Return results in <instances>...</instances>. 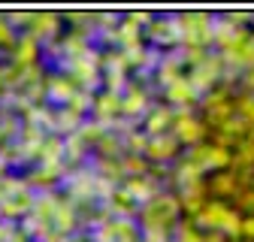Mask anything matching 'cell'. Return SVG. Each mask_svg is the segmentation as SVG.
Instances as JSON below:
<instances>
[{
	"mask_svg": "<svg viewBox=\"0 0 254 242\" xmlns=\"http://www.w3.org/2000/svg\"><path fill=\"white\" fill-rule=\"evenodd\" d=\"M94 118H97V124L100 127H109L118 121L121 115V94H112V91H103V94L94 97Z\"/></svg>",
	"mask_w": 254,
	"mask_h": 242,
	"instance_id": "cell-6",
	"label": "cell"
},
{
	"mask_svg": "<svg viewBox=\"0 0 254 242\" xmlns=\"http://www.w3.org/2000/svg\"><path fill=\"white\" fill-rule=\"evenodd\" d=\"M236 118L242 121L248 130H254V94H242L236 100Z\"/></svg>",
	"mask_w": 254,
	"mask_h": 242,
	"instance_id": "cell-25",
	"label": "cell"
},
{
	"mask_svg": "<svg viewBox=\"0 0 254 242\" xmlns=\"http://www.w3.org/2000/svg\"><path fill=\"white\" fill-rule=\"evenodd\" d=\"M67 188L73 197H94V188H97V176H88V173H76L70 176Z\"/></svg>",
	"mask_w": 254,
	"mask_h": 242,
	"instance_id": "cell-21",
	"label": "cell"
},
{
	"mask_svg": "<svg viewBox=\"0 0 254 242\" xmlns=\"http://www.w3.org/2000/svg\"><path fill=\"white\" fill-rule=\"evenodd\" d=\"M203 242H227L224 233H203Z\"/></svg>",
	"mask_w": 254,
	"mask_h": 242,
	"instance_id": "cell-36",
	"label": "cell"
},
{
	"mask_svg": "<svg viewBox=\"0 0 254 242\" xmlns=\"http://www.w3.org/2000/svg\"><path fill=\"white\" fill-rule=\"evenodd\" d=\"M176 151H179V142H176V136L173 133H161V136H148V145H145V155L151 158V161H170V158H176Z\"/></svg>",
	"mask_w": 254,
	"mask_h": 242,
	"instance_id": "cell-9",
	"label": "cell"
},
{
	"mask_svg": "<svg viewBox=\"0 0 254 242\" xmlns=\"http://www.w3.org/2000/svg\"><path fill=\"white\" fill-rule=\"evenodd\" d=\"M73 91H76V82L67 76H55V79H49V85H46V94L52 97V100H58V103H64L67 106V100L73 97Z\"/></svg>",
	"mask_w": 254,
	"mask_h": 242,
	"instance_id": "cell-17",
	"label": "cell"
},
{
	"mask_svg": "<svg viewBox=\"0 0 254 242\" xmlns=\"http://www.w3.org/2000/svg\"><path fill=\"white\" fill-rule=\"evenodd\" d=\"M124 191L130 194L133 200H145V203L157 194L154 185H151V179H145V176H139V179H127V182H124Z\"/></svg>",
	"mask_w": 254,
	"mask_h": 242,
	"instance_id": "cell-22",
	"label": "cell"
},
{
	"mask_svg": "<svg viewBox=\"0 0 254 242\" xmlns=\"http://www.w3.org/2000/svg\"><path fill=\"white\" fill-rule=\"evenodd\" d=\"M70 70H73V82H82V85H88V82H94L100 76V60H97V55H85V58H76V60H70Z\"/></svg>",
	"mask_w": 254,
	"mask_h": 242,
	"instance_id": "cell-13",
	"label": "cell"
},
{
	"mask_svg": "<svg viewBox=\"0 0 254 242\" xmlns=\"http://www.w3.org/2000/svg\"><path fill=\"white\" fill-rule=\"evenodd\" d=\"M127 151H130V155H142V151H145V145H148V136H145V130H130V133H127L124 136V142H121Z\"/></svg>",
	"mask_w": 254,
	"mask_h": 242,
	"instance_id": "cell-29",
	"label": "cell"
},
{
	"mask_svg": "<svg viewBox=\"0 0 254 242\" xmlns=\"http://www.w3.org/2000/svg\"><path fill=\"white\" fill-rule=\"evenodd\" d=\"M109 209H112V215H121V218H130L133 212H136V200L127 194L124 188H115L109 194Z\"/></svg>",
	"mask_w": 254,
	"mask_h": 242,
	"instance_id": "cell-18",
	"label": "cell"
},
{
	"mask_svg": "<svg viewBox=\"0 0 254 242\" xmlns=\"http://www.w3.org/2000/svg\"><path fill=\"white\" fill-rule=\"evenodd\" d=\"M239 224H242V218L221 200L206 203L203 212L194 218V227H209L212 233H224V236H239Z\"/></svg>",
	"mask_w": 254,
	"mask_h": 242,
	"instance_id": "cell-2",
	"label": "cell"
},
{
	"mask_svg": "<svg viewBox=\"0 0 254 242\" xmlns=\"http://www.w3.org/2000/svg\"><path fill=\"white\" fill-rule=\"evenodd\" d=\"M43 242H67V236H64V233H58V230H49V233L43 236Z\"/></svg>",
	"mask_w": 254,
	"mask_h": 242,
	"instance_id": "cell-35",
	"label": "cell"
},
{
	"mask_svg": "<svg viewBox=\"0 0 254 242\" xmlns=\"http://www.w3.org/2000/svg\"><path fill=\"white\" fill-rule=\"evenodd\" d=\"M245 82H248V88H254V70H248V76H245Z\"/></svg>",
	"mask_w": 254,
	"mask_h": 242,
	"instance_id": "cell-37",
	"label": "cell"
},
{
	"mask_svg": "<svg viewBox=\"0 0 254 242\" xmlns=\"http://www.w3.org/2000/svg\"><path fill=\"white\" fill-rule=\"evenodd\" d=\"M182 70H185L182 58H179V55H170V58L161 60V67H157V82L167 88V85H173L176 79H182Z\"/></svg>",
	"mask_w": 254,
	"mask_h": 242,
	"instance_id": "cell-19",
	"label": "cell"
},
{
	"mask_svg": "<svg viewBox=\"0 0 254 242\" xmlns=\"http://www.w3.org/2000/svg\"><path fill=\"white\" fill-rule=\"evenodd\" d=\"M103 133H106V127H100L97 121H91V124H85V121H82V127H79V130H76L73 136H76V139H79V142H82V145L88 148V145H97Z\"/></svg>",
	"mask_w": 254,
	"mask_h": 242,
	"instance_id": "cell-24",
	"label": "cell"
},
{
	"mask_svg": "<svg viewBox=\"0 0 254 242\" xmlns=\"http://www.w3.org/2000/svg\"><path fill=\"white\" fill-rule=\"evenodd\" d=\"M97 151H100V155H103V161H109V155H112V161H118V155H121V139L112 133H103L100 136V142H97Z\"/></svg>",
	"mask_w": 254,
	"mask_h": 242,
	"instance_id": "cell-27",
	"label": "cell"
},
{
	"mask_svg": "<svg viewBox=\"0 0 254 242\" xmlns=\"http://www.w3.org/2000/svg\"><path fill=\"white\" fill-rule=\"evenodd\" d=\"M176 182L182 188H188V185H194V182H203V173L190 164V161H185V164H179V170H176Z\"/></svg>",
	"mask_w": 254,
	"mask_h": 242,
	"instance_id": "cell-26",
	"label": "cell"
},
{
	"mask_svg": "<svg viewBox=\"0 0 254 242\" xmlns=\"http://www.w3.org/2000/svg\"><path fill=\"white\" fill-rule=\"evenodd\" d=\"M91 106H94V97L88 94V88H76V91H73V97L67 100V106H64V109H70V112H76V115L82 118Z\"/></svg>",
	"mask_w": 254,
	"mask_h": 242,
	"instance_id": "cell-23",
	"label": "cell"
},
{
	"mask_svg": "<svg viewBox=\"0 0 254 242\" xmlns=\"http://www.w3.org/2000/svg\"><path fill=\"white\" fill-rule=\"evenodd\" d=\"M239 236H245V239H254V215H248V218L239 224Z\"/></svg>",
	"mask_w": 254,
	"mask_h": 242,
	"instance_id": "cell-33",
	"label": "cell"
},
{
	"mask_svg": "<svg viewBox=\"0 0 254 242\" xmlns=\"http://www.w3.org/2000/svg\"><path fill=\"white\" fill-rule=\"evenodd\" d=\"M40 58V43L34 37H21L15 46H12V67L24 70V67H34Z\"/></svg>",
	"mask_w": 254,
	"mask_h": 242,
	"instance_id": "cell-10",
	"label": "cell"
},
{
	"mask_svg": "<svg viewBox=\"0 0 254 242\" xmlns=\"http://www.w3.org/2000/svg\"><path fill=\"white\" fill-rule=\"evenodd\" d=\"M30 206H34V191H30V188H24V191H18L15 197H9L3 206H0V215H3V221L24 218L27 212H30Z\"/></svg>",
	"mask_w": 254,
	"mask_h": 242,
	"instance_id": "cell-11",
	"label": "cell"
},
{
	"mask_svg": "<svg viewBox=\"0 0 254 242\" xmlns=\"http://www.w3.org/2000/svg\"><path fill=\"white\" fill-rule=\"evenodd\" d=\"M76 224H79L76 203H73V200H58V203H55V212H52V230H58V233L67 236Z\"/></svg>",
	"mask_w": 254,
	"mask_h": 242,
	"instance_id": "cell-8",
	"label": "cell"
},
{
	"mask_svg": "<svg viewBox=\"0 0 254 242\" xmlns=\"http://www.w3.org/2000/svg\"><path fill=\"white\" fill-rule=\"evenodd\" d=\"M173 136H176V142L182 145H200L203 142V136H206V124L200 118H194L190 115V109H182L176 118H173Z\"/></svg>",
	"mask_w": 254,
	"mask_h": 242,
	"instance_id": "cell-3",
	"label": "cell"
},
{
	"mask_svg": "<svg viewBox=\"0 0 254 242\" xmlns=\"http://www.w3.org/2000/svg\"><path fill=\"white\" fill-rule=\"evenodd\" d=\"M194 100H197V91H194V85H190L185 76L176 79L173 85H167V103H170V106H185V109H188Z\"/></svg>",
	"mask_w": 254,
	"mask_h": 242,
	"instance_id": "cell-16",
	"label": "cell"
},
{
	"mask_svg": "<svg viewBox=\"0 0 254 242\" xmlns=\"http://www.w3.org/2000/svg\"><path fill=\"white\" fill-rule=\"evenodd\" d=\"M221 70H224V60H221V55H206L200 64L190 70V85H194V91L200 94V91H209L215 82H218V76H221Z\"/></svg>",
	"mask_w": 254,
	"mask_h": 242,
	"instance_id": "cell-5",
	"label": "cell"
},
{
	"mask_svg": "<svg viewBox=\"0 0 254 242\" xmlns=\"http://www.w3.org/2000/svg\"><path fill=\"white\" fill-rule=\"evenodd\" d=\"M206 194H215V197H236L239 194V182H236V173L224 170V173H215L206 185Z\"/></svg>",
	"mask_w": 254,
	"mask_h": 242,
	"instance_id": "cell-15",
	"label": "cell"
},
{
	"mask_svg": "<svg viewBox=\"0 0 254 242\" xmlns=\"http://www.w3.org/2000/svg\"><path fill=\"white\" fill-rule=\"evenodd\" d=\"M148 109V91L136 82H127L124 85V94H121V115L127 118H139Z\"/></svg>",
	"mask_w": 254,
	"mask_h": 242,
	"instance_id": "cell-7",
	"label": "cell"
},
{
	"mask_svg": "<svg viewBox=\"0 0 254 242\" xmlns=\"http://www.w3.org/2000/svg\"><path fill=\"white\" fill-rule=\"evenodd\" d=\"M27 188V182H21V179H9V176H3L0 179V206H3L9 197H15L18 191H24Z\"/></svg>",
	"mask_w": 254,
	"mask_h": 242,
	"instance_id": "cell-28",
	"label": "cell"
},
{
	"mask_svg": "<svg viewBox=\"0 0 254 242\" xmlns=\"http://www.w3.org/2000/svg\"><path fill=\"white\" fill-rule=\"evenodd\" d=\"M67 242H88V239H85V236H70Z\"/></svg>",
	"mask_w": 254,
	"mask_h": 242,
	"instance_id": "cell-38",
	"label": "cell"
},
{
	"mask_svg": "<svg viewBox=\"0 0 254 242\" xmlns=\"http://www.w3.org/2000/svg\"><path fill=\"white\" fill-rule=\"evenodd\" d=\"M40 164H52V161H64V139L61 136H46L40 151H37Z\"/></svg>",
	"mask_w": 254,
	"mask_h": 242,
	"instance_id": "cell-20",
	"label": "cell"
},
{
	"mask_svg": "<svg viewBox=\"0 0 254 242\" xmlns=\"http://www.w3.org/2000/svg\"><path fill=\"white\" fill-rule=\"evenodd\" d=\"M179 215H182V209H179V200L173 194H154L139 209V221H142L145 230H164V233H170V227L179 221Z\"/></svg>",
	"mask_w": 254,
	"mask_h": 242,
	"instance_id": "cell-1",
	"label": "cell"
},
{
	"mask_svg": "<svg viewBox=\"0 0 254 242\" xmlns=\"http://www.w3.org/2000/svg\"><path fill=\"white\" fill-rule=\"evenodd\" d=\"M58 18H61L58 12H30V21H27L30 24V34L27 37H34L37 43L40 40H49L55 30H58V24H61Z\"/></svg>",
	"mask_w": 254,
	"mask_h": 242,
	"instance_id": "cell-12",
	"label": "cell"
},
{
	"mask_svg": "<svg viewBox=\"0 0 254 242\" xmlns=\"http://www.w3.org/2000/svg\"><path fill=\"white\" fill-rule=\"evenodd\" d=\"M173 118H176V112H173L170 106H157V109H151V112H148V121H145V136L170 133Z\"/></svg>",
	"mask_w": 254,
	"mask_h": 242,
	"instance_id": "cell-14",
	"label": "cell"
},
{
	"mask_svg": "<svg viewBox=\"0 0 254 242\" xmlns=\"http://www.w3.org/2000/svg\"><path fill=\"white\" fill-rule=\"evenodd\" d=\"M179 242H203V233L194 227V221H185L179 227Z\"/></svg>",
	"mask_w": 254,
	"mask_h": 242,
	"instance_id": "cell-31",
	"label": "cell"
},
{
	"mask_svg": "<svg viewBox=\"0 0 254 242\" xmlns=\"http://www.w3.org/2000/svg\"><path fill=\"white\" fill-rule=\"evenodd\" d=\"M188 161L194 164L200 173H206V170H224V167H230L233 164V155H230V151H224V148L209 145V142H200V145H194V151H190Z\"/></svg>",
	"mask_w": 254,
	"mask_h": 242,
	"instance_id": "cell-4",
	"label": "cell"
},
{
	"mask_svg": "<svg viewBox=\"0 0 254 242\" xmlns=\"http://www.w3.org/2000/svg\"><path fill=\"white\" fill-rule=\"evenodd\" d=\"M12 43H15V37H12L9 21H6V18H0V46H12Z\"/></svg>",
	"mask_w": 254,
	"mask_h": 242,
	"instance_id": "cell-32",
	"label": "cell"
},
{
	"mask_svg": "<svg viewBox=\"0 0 254 242\" xmlns=\"http://www.w3.org/2000/svg\"><path fill=\"white\" fill-rule=\"evenodd\" d=\"M12 230H15V227H12L9 221H0V242H9V236H12Z\"/></svg>",
	"mask_w": 254,
	"mask_h": 242,
	"instance_id": "cell-34",
	"label": "cell"
},
{
	"mask_svg": "<svg viewBox=\"0 0 254 242\" xmlns=\"http://www.w3.org/2000/svg\"><path fill=\"white\" fill-rule=\"evenodd\" d=\"M100 167H103V170H100V176L109 182V185H115V182H121V179H124V173H121V164H118V161H112V158H109V161H100Z\"/></svg>",
	"mask_w": 254,
	"mask_h": 242,
	"instance_id": "cell-30",
	"label": "cell"
}]
</instances>
